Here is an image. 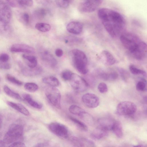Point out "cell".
<instances>
[{"instance_id":"cell-10","label":"cell","mask_w":147,"mask_h":147,"mask_svg":"<svg viewBox=\"0 0 147 147\" xmlns=\"http://www.w3.org/2000/svg\"><path fill=\"white\" fill-rule=\"evenodd\" d=\"M120 41L124 46L133 54L137 51L138 48V44L133 40L121 35L120 37Z\"/></svg>"},{"instance_id":"cell-29","label":"cell","mask_w":147,"mask_h":147,"mask_svg":"<svg viewBox=\"0 0 147 147\" xmlns=\"http://www.w3.org/2000/svg\"><path fill=\"white\" fill-rule=\"evenodd\" d=\"M137 84L136 89L138 91H145L147 90L146 81L144 79L141 78Z\"/></svg>"},{"instance_id":"cell-35","label":"cell","mask_w":147,"mask_h":147,"mask_svg":"<svg viewBox=\"0 0 147 147\" xmlns=\"http://www.w3.org/2000/svg\"><path fill=\"white\" fill-rule=\"evenodd\" d=\"M69 0H55V3L59 7L62 8H65L69 6Z\"/></svg>"},{"instance_id":"cell-14","label":"cell","mask_w":147,"mask_h":147,"mask_svg":"<svg viewBox=\"0 0 147 147\" xmlns=\"http://www.w3.org/2000/svg\"><path fill=\"white\" fill-rule=\"evenodd\" d=\"M83 24L79 22L73 21L69 23L67 25L66 29L69 32L74 34H80L82 31Z\"/></svg>"},{"instance_id":"cell-17","label":"cell","mask_w":147,"mask_h":147,"mask_svg":"<svg viewBox=\"0 0 147 147\" xmlns=\"http://www.w3.org/2000/svg\"><path fill=\"white\" fill-rule=\"evenodd\" d=\"M108 131L98 127L92 132L91 134L93 139L98 140L107 135Z\"/></svg>"},{"instance_id":"cell-3","label":"cell","mask_w":147,"mask_h":147,"mask_svg":"<svg viewBox=\"0 0 147 147\" xmlns=\"http://www.w3.org/2000/svg\"><path fill=\"white\" fill-rule=\"evenodd\" d=\"M23 126L20 124L14 123L9 126L8 131L5 134L3 141L5 144H9L17 141L22 136Z\"/></svg>"},{"instance_id":"cell-42","label":"cell","mask_w":147,"mask_h":147,"mask_svg":"<svg viewBox=\"0 0 147 147\" xmlns=\"http://www.w3.org/2000/svg\"><path fill=\"white\" fill-rule=\"evenodd\" d=\"M119 70L121 77L124 80H125L129 76V74L125 70L122 69H121Z\"/></svg>"},{"instance_id":"cell-38","label":"cell","mask_w":147,"mask_h":147,"mask_svg":"<svg viewBox=\"0 0 147 147\" xmlns=\"http://www.w3.org/2000/svg\"><path fill=\"white\" fill-rule=\"evenodd\" d=\"M98 88L100 92L104 93L106 92L108 90L107 85L103 82H101L98 85Z\"/></svg>"},{"instance_id":"cell-51","label":"cell","mask_w":147,"mask_h":147,"mask_svg":"<svg viewBox=\"0 0 147 147\" xmlns=\"http://www.w3.org/2000/svg\"><path fill=\"white\" fill-rule=\"evenodd\" d=\"M1 78H0V82H1Z\"/></svg>"},{"instance_id":"cell-24","label":"cell","mask_w":147,"mask_h":147,"mask_svg":"<svg viewBox=\"0 0 147 147\" xmlns=\"http://www.w3.org/2000/svg\"><path fill=\"white\" fill-rule=\"evenodd\" d=\"M3 89L5 92L8 96L18 100H22L21 97L18 94L11 90L7 86H4Z\"/></svg>"},{"instance_id":"cell-48","label":"cell","mask_w":147,"mask_h":147,"mask_svg":"<svg viewBox=\"0 0 147 147\" xmlns=\"http://www.w3.org/2000/svg\"><path fill=\"white\" fill-rule=\"evenodd\" d=\"M5 144L3 141L0 140V147H4Z\"/></svg>"},{"instance_id":"cell-11","label":"cell","mask_w":147,"mask_h":147,"mask_svg":"<svg viewBox=\"0 0 147 147\" xmlns=\"http://www.w3.org/2000/svg\"><path fill=\"white\" fill-rule=\"evenodd\" d=\"M10 51L15 53H23L27 54L35 53L34 49L32 47L24 44H16L12 45L10 48Z\"/></svg>"},{"instance_id":"cell-5","label":"cell","mask_w":147,"mask_h":147,"mask_svg":"<svg viewBox=\"0 0 147 147\" xmlns=\"http://www.w3.org/2000/svg\"><path fill=\"white\" fill-rule=\"evenodd\" d=\"M12 16L11 11L8 4L2 0H0V21L3 24L4 28L6 30Z\"/></svg>"},{"instance_id":"cell-30","label":"cell","mask_w":147,"mask_h":147,"mask_svg":"<svg viewBox=\"0 0 147 147\" xmlns=\"http://www.w3.org/2000/svg\"><path fill=\"white\" fill-rule=\"evenodd\" d=\"M69 111L71 113L78 116L84 111L81 108L75 105H72L69 107Z\"/></svg>"},{"instance_id":"cell-7","label":"cell","mask_w":147,"mask_h":147,"mask_svg":"<svg viewBox=\"0 0 147 147\" xmlns=\"http://www.w3.org/2000/svg\"><path fill=\"white\" fill-rule=\"evenodd\" d=\"M137 110V107L134 103L129 101L120 102L116 108L117 113L120 115H129L134 113Z\"/></svg>"},{"instance_id":"cell-34","label":"cell","mask_w":147,"mask_h":147,"mask_svg":"<svg viewBox=\"0 0 147 147\" xmlns=\"http://www.w3.org/2000/svg\"><path fill=\"white\" fill-rule=\"evenodd\" d=\"M6 78L8 81L16 85L20 86L23 84L22 82L9 74H7Z\"/></svg>"},{"instance_id":"cell-18","label":"cell","mask_w":147,"mask_h":147,"mask_svg":"<svg viewBox=\"0 0 147 147\" xmlns=\"http://www.w3.org/2000/svg\"><path fill=\"white\" fill-rule=\"evenodd\" d=\"M7 104L11 107L25 115L28 116L29 115V112L28 109L21 104L11 101L7 102Z\"/></svg>"},{"instance_id":"cell-40","label":"cell","mask_w":147,"mask_h":147,"mask_svg":"<svg viewBox=\"0 0 147 147\" xmlns=\"http://www.w3.org/2000/svg\"><path fill=\"white\" fill-rule=\"evenodd\" d=\"M118 76V73L115 71H113L108 73L107 80H113L117 79Z\"/></svg>"},{"instance_id":"cell-23","label":"cell","mask_w":147,"mask_h":147,"mask_svg":"<svg viewBox=\"0 0 147 147\" xmlns=\"http://www.w3.org/2000/svg\"><path fill=\"white\" fill-rule=\"evenodd\" d=\"M42 81L44 83L51 86L56 87L59 85V82L57 78L52 76L43 78Z\"/></svg>"},{"instance_id":"cell-21","label":"cell","mask_w":147,"mask_h":147,"mask_svg":"<svg viewBox=\"0 0 147 147\" xmlns=\"http://www.w3.org/2000/svg\"><path fill=\"white\" fill-rule=\"evenodd\" d=\"M22 56L28 67H34L37 66V61L35 56L27 54H23Z\"/></svg>"},{"instance_id":"cell-50","label":"cell","mask_w":147,"mask_h":147,"mask_svg":"<svg viewBox=\"0 0 147 147\" xmlns=\"http://www.w3.org/2000/svg\"><path fill=\"white\" fill-rule=\"evenodd\" d=\"M134 146L135 147H144V146L142 144H139L136 146Z\"/></svg>"},{"instance_id":"cell-8","label":"cell","mask_w":147,"mask_h":147,"mask_svg":"<svg viewBox=\"0 0 147 147\" xmlns=\"http://www.w3.org/2000/svg\"><path fill=\"white\" fill-rule=\"evenodd\" d=\"M49 128L52 133L57 136L63 138L68 137V129L62 124L57 122H53L49 125Z\"/></svg>"},{"instance_id":"cell-39","label":"cell","mask_w":147,"mask_h":147,"mask_svg":"<svg viewBox=\"0 0 147 147\" xmlns=\"http://www.w3.org/2000/svg\"><path fill=\"white\" fill-rule=\"evenodd\" d=\"M9 59V56L7 54L2 53L0 54V63L8 62Z\"/></svg>"},{"instance_id":"cell-33","label":"cell","mask_w":147,"mask_h":147,"mask_svg":"<svg viewBox=\"0 0 147 147\" xmlns=\"http://www.w3.org/2000/svg\"><path fill=\"white\" fill-rule=\"evenodd\" d=\"M129 69L130 72L133 74L135 75L141 74L144 76H146V73L145 71L138 68L134 65H130Z\"/></svg>"},{"instance_id":"cell-45","label":"cell","mask_w":147,"mask_h":147,"mask_svg":"<svg viewBox=\"0 0 147 147\" xmlns=\"http://www.w3.org/2000/svg\"><path fill=\"white\" fill-rule=\"evenodd\" d=\"M86 1L92 2L98 6L102 3L103 0H86Z\"/></svg>"},{"instance_id":"cell-20","label":"cell","mask_w":147,"mask_h":147,"mask_svg":"<svg viewBox=\"0 0 147 147\" xmlns=\"http://www.w3.org/2000/svg\"><path fill=\"white\" fill-rule=\"evenodd\" d=\"M22 97L24 100L32 107L37 109H40L42 107V105L33 99L30 94H24Z\"/></svg>"},{"instance_id":"cell-2","label":"cell","mask_w":147,"mask_h":147,"mask_svg":"<svg viewBox=\"0 0 147 147\" xmlns=\"http://www.w3.org/2000/svg\"><path fill=\"white\" fill-rule=\"evenodd\" d=\"M98 16L102 21H109L125 25V20L123 16L118 12L111 9L101 8L98 12Z\"/></svg>"},{"instance_id":"cell-4","label":"cell","mask_w":147,"mask_h":147,"mask_svg":"<svg viewBox=\"0 0 147 147\" xmlns=\"http://www.w3.org/2000/svg\"><path fill=\"white\" fill-rule=\"evenodd\" d=\"M45 94L47 98L52 105L58 109H61V94L57 88L49 86L45 89Z\"/></svg>"},{"instance_id":"cell-28","label":"cell","mask_w":147,"mask_h":147,"mask_svg":"<svg viewBox=\"0 0 147 147\" xmlns=\"http://www.w3.org/2000/svg\"><path fill=\"white\" fill-rule=\"evenodd\" d=\"M47 11L44 8H38L33 12L34 16L36 18L40 19L44 18L47 14Z\"/></svg>"},{"instance_id":"cell-43","label":"cell","mask_w":147,"mask_h":147,"mask_svg":"<svg viewBox=\"0 0 147 147\" xmlns=\"http://www.w3.org/2000/svg\"><path fill=\"white\" fill-rule=\"evenodd\" d=\"M8 4L11 7H15L20 5L18 0H7Z\"/></svg>"},{"instance_id":"cell-53","label":"cell","mask_w":147,"mask_h":147,"mask_svg":"<svg viewBox=\"0 0 147 147\" xmlns=\"http://www.w3.org/2000/svg\"></svg>"},{"instance_id":"cell-12","label":"cell","mask_w":147,"mask_h":147,"mask_svg":"<svg viewBox=\"0 0 147 147\" xmlns=\"http://www.w3.org/2000/svg\"><path fill=\"white\" fill-rule=\"evenodd\" d=\"M19 66L21 68L22 74L26 76H32L38 75L42 72V68L39 66L34 67H30L24 66L21 63H19Z\"/></svg>"},{"instance_id":"cell-1","label":"cell","mask_w":147,"mask_h":147,"mask_svg":"<svg viewBox=\"0 0 147 147\" xmlns=\"http://www.w3.org/2000/svg\"><path fill=\"white\" fill-rule=\"evenodd\" d=\"M70 56L73 64L76 69L82 74H85L88 72L87 68L88 60L85 53L82 51L74 49L70 52Z\"/></svg>"},{"instance_id":"cell-15","label":"cell","mask_w":147,"mask_h":147,"mask_svg":"<svg viewBox=\"0 0 147 147\" xmlns=\"http://www.w3.org/2000/svg\"><path fill=\"white\" fill-rule=\"evenodd\" d=\"M98 7V6L92 2L86 1L80 4L78 9L82 12L90 13L95 11Z\"/></svg>"},{"instance_id":"cell-49","label":"cell","mask_w":147,"mask_h":147,"mask_svg":"<svg viewBox=\"0 0 147 147\" xmlns=\"http://www.w3.org/2000/svg\"><path fill=\"white\" fill-rule=\"evenodd\" d=\"M2 122V117H1V116L0 115V128L1 126Z\"/></svg>"},{"instance_id":"cell-13","label":"cell","mask_w":147,"mask_h":147,"mask_svg":"<svg viewBox=\"0 0 147 147\" xmlns=\"http://www.w3.org/2000/svg\"><path fill=\"white\" fill-rule=\"evenodd\" d=\"M115 121L109 117L101 118L98 120V127L108 131L111 130Z\"/></svg>"},{"instance_id":"cell-19","label":"cell","mask_w":147,"mask_h":147,"mask_svg":"<svg viewBox=\"0 0 147 147\" xmlns=\"http://www.w3.org/2000/svg\"><path fill=\"white\" fill-rule=\"evenodd\" d=\"M102 59L106 65H111L116 62V60L113 55L109 52L104 51L101 53Z\"/></svg>"},{"instance_id":"cell-46","label":"cell","mask_w":147,"mask_h":147,"mask_svg":"<svg viewBox=\"0 0 147 147\" xmlns=\"http://www.w3.org/2000/svg\"><path fill=\"white\" fill-rule=\"evenodd\" d=\"M55 54L57 57H60L63 55V51L61 49H57L55 51Z\"/></svg>"},{"instance_id":"cell-52","label":"cell","mask_w":147,"mask_h":147,"mask_svg":"<svg viewBox=\"0 0 147 147\" xmlns=\"http://www.w3.org/2000/svg\"><path fill=\"white\" fill-rule=\"evenodd\" d=\"M1 92V89H0V93Z\"/></svg>"},{"instance_id":"cell-41","label":"cell","mask_w":147,"mask_h":147,"mask_svg":"<svg viewBox=\"0 0 147 147\" xmlns=\"http://www.w3.org/2000/svg\"><path fill=\"white\" fill-rule=\"evenodd\" d=\"M9 147H24L26 146L25 144L22 142L16 141L14 142L9 146Z\"/></svg>"},{"instance_id":"cell-27","label":"cell","mask_w":147,"mask_h":147,"mask_svg":"<svg viewBox=\"0 0 147 147\" xmlns=\"http://www.w3.org/2000/svg\"><path fill=\"white\" fill-rule=\"evenodd\" d=\"M35 27L37 30L42 32L49 31L51 29L50 24L41 22L37 23L35 25Z\"/></svg>"},{"instance_id":"cell-32","label":"cell","mask_w":147,"mask_h":147,"mask_svg":"<svg viewBox=\"0 0 147 147\" xmlns=\"http://www.w3.org/2000/svg\"><path fill=\"white\" fill-rule=\"evenodd\" d=\"M80 41V40L79 38L72 36L67 37L65 39V43L71 45H75L79 42Z\"/></svg>"},{"instance_id":"cell-26","label":"cell","mask_w":147,"mask_h":147,"mask_svg":"<svg viewBox=\"0 0 147 147\" xmlns=\"http://www.w3.org/2000/svg\"><path fill=\"white\" fill-rule=\"evenodd\" d=\"M69 118L81 130L84 131H88V127L84 123L73 117H69Z\"/></svg>"},{"instance_id":"cell-44","label":"cell","mask_w":147,"mask_h":147,"mask_svg":"<svg viewBox=\"0 0 147 147\" xmlns=\"http://www.w3.org/2000/svg\"><path fill=\"white\" fill-rule=\"evenodd\" d=\"M22 18L23 22L26 24L28 23L30 20V16L29 14L26 13H24L22 16Z\"/></svg>"},{"instance_id":"cell-9","label":"cell","mask_w":147,"mask_h":147,"mask_svg":"<svg viewBox=\"0 0 147 147\" xmlns=\"http://www.w3.org/2000/svg\"><path fill=\"white\" fill-rule=\"evenodd\" d=\"M82 99L84 104L90 108L96 107L100 103L98 97L93 93H88L85 94L82 96Z\"/></svg>"},{"instance_id":"cell-6","label":"cell","mask_w":147,"mask_h":147,"mask_svg":"<svg viewBox=\"0 0 147 147\" xmlns=\"http://www.w3.org/2000/svg\"><path fill=\"white\" fill-rule=\"evenodd\" d=\"M72 88L78 92H83L88 89L89 84L87 81L78 75L73 73L70 80Z\"/></svg>"},{"instance_id":"cell-25","label":"cell","mask_w":147,"mask_h":147,"mask_svg":"<svg viewBox=\"0 0 147 147\" xmlns=\"http://www.w3.org/2000/svg\"><path fill=\"white\" fill-rule=\"evenodd\" d=\"M84 121L88 124L92 125L94 123V119L92 116L85 111L81 113L79 116Z\"/></svg>"},{"instance_id":"cell-37","label":"cell","mask_w":147,"mask_h":147,"mask_svg":"<svg viewBox=\"0 0 147 147\" xmlns=\"http://www.w3.org/2000/svg\"><path fill=\"white\" fill-rule=\"evenodd\" d=\"M20 5L22 6L31 7L33 4L32 0H18Z\"/></svg>"},{"instance_id":"cell-47","label":"cell","mask_w":147,"mask_h":147,"mask_svg":"<svg viewBox=\"0 0 147 147\" xmlns=\"http://www.w3.org/2000/svg\"><path fill=\"white\" fill-rule=\"evenodd\" d=\"M45 144L44 143H38L37 144H36V145L35 146L36 147H41V146H45Z\"/></svg>"},{"instance_id":"cell-22","label":"cell","mask_w":147,"mask_h":147,"mask_svg":"<svg viewBox=\"0 0 147 147\" xmlns=\"http://www.w3.org/2000/svg\"><path fill=\"white\" fill-rule=\"evenodd\" d=\"M112 130L118 138H121L123 136V133L122 125L120 122L115 121L113 126Z\"/></svg>"},{"instance_id":"cell-16","label":"cell","mask_w":147,"mask_h":147,"mask_svg":"<svg viewBox=\"0 0 147 147\" xmlns=\"http://www.w3.org/2000/svg\"><path fill=\"white\" fill-rule=\"evenodd\" d=\"M42 59L52 67H55L57 64V61L52 54L47 51H45L41 53Z\"/></svg>"},{"instance_id":"cell-31","label":"cell","mask_w":147,"mask_h":147,"mask_svg":"<svg viewBox=\"0 0 147 147\" xmlns=\"http://www.w3.org/2000/svg\"><path fill=\"white\" fill-rule=\"evenodd\" d=\"M25 89L27 91L30 92H34L38 89V86L36 84L32 82H28L24 85Z\"/></svg>"},{"instance_id":"cell-36","label":"cell","mask_w":147,"mask_h":147,"mask_svg":"<svg viewBox=\"0 0 147 147\" xmlns=\"http://www.w3.org/2000/svg\"><path fill=\"white\" fill-rule=\"evenodd\" d=\"M73 73L69 70H65L63 71L61 74L62 78L65 81L70 80Z\"/></svg>"}]
</instances>
